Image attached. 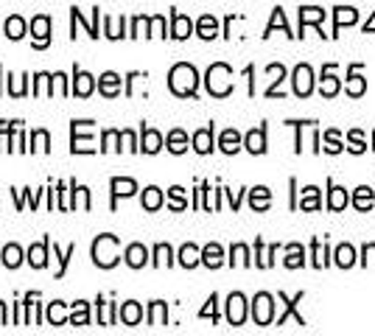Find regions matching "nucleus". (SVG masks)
Listing matches in <instances>:
<instances>
[{
    "instance_id": "obj_37",
    "label": "nucleus",
    "mask_w": 375,
    "mask_h": 336,
    "mask_svg": "<svg viewBox=\"0 0 375 336\" xmlns=\"http://www.w3.org/2000/svg\"><path fill=\"white\" fill-rule=\"evenodd\" d=\"M232 264H249V261H246V247H244V244L232 247Z\"/></svg>"
},
{
    "instance_id": "obj_20",
    "label": "nucleus",
    "mask_w": 375,
    "mask_h": 336,
    "mask_svg": "<svg viewBox=\"0 0 375 336\" xmlns=\"http://www.w3.org/2000/svg\"><path fill=\"white\" fill-rule=\"evenodd\" d=\"M202 261H204L210 269L221 267V247H218V244H210V247H204V250H202Z\"/></svg>"
},
{
    "instance_id": "obj_29",
    "label": "nucleus",
    "mask_w": 375,
    "mask_h": 336,
    "mask_svg": "<svg viewBox=\"0 0 375 336\" xmlns=\"http://www.w3.org/2000/svg\"><path fill=\"white\" fill-rule=\"evenodd\" d=\"M336 90H339V84H336V76L325 70V79H322V93H325V95H334Z\"/></svg>"
},
{
    "instance_id": "obj_1",
    "label": "nucleus",
    "mask_w": 375,
    "mask_h": 336,
    "mask_svg": "<svg viewBox=\"0 0 375 336\" xmlns=\"http://www.w3.org/2000/svg\"><path fill=\"white\" fill-rule=\"evenodd\" d=\"M93 261L104 269L118 264V238L115 236H98L93 244Z\"/></svg>"
},
{
    "instance_id": "obj_19",
    "label": "nucleus",
    "mask_w": 375,
    "mask_h": 336,
    "mask_svg": "<svg viewBox=\"0 0 375 336\" xmlns=\"http://www.w3.org/2000/svg\"><path fill=\"white\" fill-rule=\"evenodd\" d=\"M163 205V191L160 188H146L143 191V208L146 210H157Z\"/></svg>"
},
{
    "instance_id": "obj_12",
    "label": "nucleus",
    "mask_w": 375,
    "mask_h": 336,
    "mask_svg": "<svg viewBox=\"0 0 375 336\" xmlns=\"http://www.w3.org/2000/svg\"><path fill=\"white\" fill-rule=\"evenodd\" d=\"M146 258H149V253H146V247H140V244H132V247L126 250V264H129L132 269H140V267L146 264Z\"/></svg>"
},
{
    "instance_id": "obj_27",
    "label": "nucleus",
    "mask_w": 375,
    "mask_h": 336,
    "mask_svg": "<svg viewBox=\"0 0 375 336\" xmlns=\"http://www.w3.org/2000/svg\"><path fill=\"white\" fill-rule=\"evenodd\" d=\"M199 36H204V39L216 36V20L213 17H202L199 20Z\"/></svg>"
},
{
    "instance_id": "obj_17",
    "label": "nucleus",
    "mask_w": 375,
    "mask_h": 336,
    "mask_svg": "<svg viewBox=\"0 0 375 336\" xmlns=\"http://www.w3.org/2000/svg\"><path fill=\"white\" fill-rule=\"evenodd\" d=\"M140 317H143V311H140L138 303H126V306H121V320H124L126 325H138Z\"/></svg>"
},
{
    "instance_id": "obj_15",
    "label": "nucleus",
    "mask_w": 375,
    "mask_h": 336,
    "mask_svg": "<svg viewBox=\"0 0 375 336\" xmlns=\"http://www.w3.org/2000/svg\"><path fill=\"white\" fill-rule=\"evenodd\" d=\"M138 191V182L135 180H112V196L118 199V196H132Z\"/></svg>"
},
{
    "instance_id": "obj_10",
    "label": "nucleus",
    "mask_w": 375,
    "mask_h": 336,
    "mask_svg": "<svg viewBox=\"0 0 375 336\" xmlns=\"http://www.w3.org/2000/svg\"><path fill=\"white\" fill-rule=\"evenodd\" d=\"M193 149H196L199 154H207V152L213 149V126H210V129H199V132L193 135Z\"/></svg>"
},
{
    "instance_id": "obj_28",
    "label": "nucleus",
    "mask_w": 375,
    "mask_h": 336,
    "mask_svg": "<svg viewBox=\"0 0 375 336\" xmlns=\"http://www.w3.org/2000/svg\"><path fill=\"white\" fill-rule=\"evenodd\" d=\"M266 205H269V191L266 188H255L252 191V208L255 210H263Z\"/></svg>"
},
{
    "instance_id": "obj_9",
    "label": "nucleus",
    "mask_w": 375,
    "mask_h": 336,
    "mask_svg": "<svg viewBox=\"0 0 375 336\" xmlns=\"http://www.w3.org/2000/svg\"><path fill=\"white\" fill-rule=\"evenodd\" d=\"M93 87H96L93 76H90V73H84V70H76V84H73V93L84 98V95H90V93H93Z\"/></svg>"
},
{
    "instance_id": "obj_22",
    "label": "nucleus",
    "mask_w": 375,
    "mask_h": 336,
    "mask_svg": "<svg viewBox=\"0 0 375 336\" xmlns=\"http://www.w3.org/2000/svg\"><path fill=\"white\" fill-rule=\"evenodd\" d=\"M199 258H202V253H199L193 244H185V247H183V253H180V264L188 267V269H190V267H196V264H199Z\"/></svg>"
},
{
    "instance_id": "obj_34",
    "label": "nucleus",
    "mask_w": 375,
    "mask_h": 336,
    "mask_svg": "<svg viewBox=\"0 0 375 336\" xmlns=\"http://www.w3.org/2000/svg\"><path fill=\"white\" fill-rule=\"evenodd\" d=\"M370 199H373V191H370V188H359V194H356V205H359V208H367Z\"/></svg>"
},
{
    "instance_id": "obj_14",
    "label": "nucleus",
    "mask_w": 375,
    "mask_h": 336,
    "mask_svg": "<svg viewBox=\"0 0 375 336\" xmlns=\"http://www.w3.org/2000/svg\"><path fill=\"white\" fill-rule=\"evenodd\" d=\"M3 31H6V36H11V39H20V36L25 34V20L14 14V17H8V20H6Z\"/></svg>"
},
{
    "instance_id": "obj_38",
    "label": "nucleus",
    "mask_w": 375,
    "mask_h": 336,
    "mask_svg": "<svg viewBox=\"0 0 375 336\" xmlns=\"http://www.w3.org/2000/svg\"><path fill=\"white\" fill-rule=\"evenodd\" d=\"M308 194L303 196V208H317L320 202H317V188H305Z\"/></svg>"
},
{
    "instance_id": "obj_36",
    "label": "nucleus",
    "mask_w": 375,
    "mask_h": 336,
    "mask_svg": "<svg viewBox=\"0 0 375 336\" xmlns=\"http://www.w3.org/2000/svg\"><path fill=\"white\" fill-rule=\"evenodd\" d=\"M345 202H348V194H345L342 188H334V194H331V205H334V208H342Z\"/></svg>"
},
{
    "instance_id": "obj_25",
    "label": "nucleus",
    "mask_w": 375,
    "mask_h": 336,
    "mask_svg": "<svg viewBox=\"0 0 375 336\" xmlns=\"http://www.w3.org/2000/svg\"><path fill=\"white\" fill-rule=\"evenodd\" d=\"M48 320H51L53 325H65V303H51Z\"/></svg>"
},
{
    "instance_id": "obj_8",
    "label": "nucleus",
    "mask_w": 375,
    "mask_h": 336,
    "mask_svg": "<svg viewBox=\"0 0 375 336\" xmlns=\"http://www.w3.org/2000/svg\"><path fill=\"white\" fill-rule=\"evenodd\" d=\"M98 87H101V93L104 95H118L121 93V76L118 73H104L101 79H98Z\"/></svg>"
},
{
    "instance_id": "obj_33",
    "label": "nucleus",
    "mask_w": 375,
    "mask_h": 336,
    "mask_svg": "<svg viewBox=\"0 0 375 336\" xmlns=\"http://www.w3.org/2000/svg\"><path fill=\"white\" fill-rule=\"evenodd\" d=\"M336 258H339V267H350L353 264V250L350 247H339Z\"/></svg>"
},
{
    "instance_id": "obj_42",
    "label": "nucleus",
    "mask_w": 375,
    "mask_h": 336,
    "mask_svg": "<svg viewBox=\"0 0 375 336\" xmlns=\"http://www.w3.org/2000/svg\"><path fill=\"white\" fill-rule=\"evenodd\" d=\"M0 325H6V306L0 303Z\"/></svg>"
},
{
    "instance_id": "obj_26",
    "label": "nucleus",
    "mask_w": 375,
    "mask_h": 336,
    "mask_svg": "<svg viewBox=\"0 0 375 336\" xmlns=\"http://www.w3.org/2000/svg\"><path fill=\"white\" fill-rule=\"evenodd\" d=\"M70 323H73V325H87V323H90V317H87V303H76V306H73Z\"/></svg>"
},
{
    "instance_id": "obj_18",
    "label": "nucleus",
    "mask_w": 375,
    "mask_h": 336,
    "mask_svg": "<svg viewBox=\"0 0 375 336\" xmlns=\"http://www.w3.org/2000/svg\"><path fill=\"white\" fill-rule=\"evenodd\" d=\"M246 149H249V152H255V154H261V152L266 149V137H263V129H252V132L246 135Z\"/></svg>"
},
{
    "instance_id": "obj_31",
    "label": "nucleus",
    "mask_w": 375,
    "mask_h": 336,
    "mask_svg": "<svg viewBox=\"0 0 375 336\" xmlns=\"http://www.w3.org/2000/svg\"><path fill=\"white\" fill-rule=\"evenodd\" d=\"M154 264H157V267H163V264L169 267V264H171V250H169V244H160V247H157V261H154Z\"/></svg>"
},
{
    "instance_id": "obj_32",
    "label": "nucleus",
    "mask_w": 375,
    "mask_h": 336,
    "mask_svg": "<svg viewBox=\"0 0 375 336\" xmlns=\"http://www.w3.org/2000/svg\"><path fill=\"white\" fill-rule=\"evenodd\" d=\"M34 143L37 146H31V149H37V152H48V132H34Z\"/></svg>"
},
{
    "instance_id": "obj_5",
    "label": "nucleus",
    "mask_w": 375,
    "mask_h": 336,
    "mask_svg": "<svg viewBox=\"0 0 375 336\" xmlns=\"http://www.w3.org/2000/svg\"><path fill=\"white\" fill-rule=\"evenodd\" d=\"M31 31H34V45L37 48H45L48 45V31H51V20L45 17V14H39V17H34L31 20Z\"/></svg>"
},
{
    "instance_id": "obj_4",
    "label": "nucleus",
    "mask_w": 375,
    "mask_h": 336,
    "mask_svg": "<svg viewBox=\"0 0 375 336\" xmlns=\"http://www.w3.org/2000/svg\"><path fill=\"white\" fill-rule=\"evenodd\" d=\"M272 309H275V303H272V297L269 295H258L255 297V323L258 325H269L272 323Z\"/></svg>"
},
{
    "instance_id": "obj_7",
    "label": "nucleus",
    "mask_w": 375,
    "mask_h": 336,
    "mask_svg": "<svg viewBox=\"0 0 375 336\" xmlns=\"http://www.w3.org/2000/svg\"><path fill=\"white\" fill-rule=\"evenodd\" d=\"M227 317H230L232 325H241L244 323V297L241 295H232L227 300Z\"/></svg>"
},
{
    "instance_id": "obj_41",
    "label": "nucleus",
    "mask_w": 375,
    "mask_h": 336,
    "mask_svg": "<svg viewBox=\"0 0 375 336\" xmlns=\"http://www.w3.org/2000/svg\"><path fill=\"white\" fill-rule=\"evenodd\" d=\"M325 143H328V149H331V152H339V149H342V146H339V140H336V135H334V132H331V135H325Z\"/></svg>"
},
{
    "instance_id": "obj_40",
    "label": "nucleus",
    "mask_w": 375,
    "mask_h": 336,
    "mask_svg": "<svg viewBox=\"0 0 375 336\" xmlns=\"http://www.w3.org/2000/svg\"><path fill=\"white\" fill-rule=\"evenodd\" d=\"M171 199H174V208H185V199H183V188H171Z\"/></svg>"
},
{
    "instance_id": "obj_35",
    "label": "nucleus",
    "mask_w": 375,
    "mask_h": 336,
    "mask_svg": "<svg viewBox=\"0 0 375 336\" xmlns=\"http://www.w3.org/2000/svg\"><path fill=\"white\" fill-rule=\"evenodd\" d=\"M353 20H356V11H353V8H339V14H336V22H339V25L353 22Z\"/></svg>"
},
{
    "instance_id": "obj_23",
    "label": "nucleus",
    "mask_w": 375,
    "mask_h": 336,
    "mask_svg": "<svg viewBox=\"0 0 375 336\" xmlns=\"http://www.w3.org/2000/svg\"><path fill=\"white\" fill-rule=\"evenodd\" d=\"M238 143H241V137H238V132H235V129H227V132L221 135V149H224L227 154L238 152Z\"/></svg>"
},
{
    "instance_id": "obj_13",
    "label": "nucleus",
    "mask_w": 375,
    "mask_h": 336,
    "mask_svg": "<svg viewBox=\"0 0 375 336\" xmlns=\"http://www.w3.org/2000/svg\"><path fill=\"white\" fill-rule=\"evenodd\" d=\"M171 20H174V28H171V36H177V39H185L190 36V20H188L185 14H171Z\"/></svg>"
},
{
    "instance_id": "obj_11",
    "label": "nucleus",
    "mask_w": 375,
    "mask_h": 336,
    "mask_svg": "<svg viewBox=\"0 0 375 336\" xmlns=\"http://www.w3.org/2000/svg\"><path fill=\"white\" fill-rule=\"evenodd\" d=\"M28 261H31V267H37V269H42V267L48 264V238H45L42 244H37V247L28 250Z\"/></svg>"
},
{
    "instance_id": "obj_30",
    "label": "nucleus",
    "mask_w": 375,
    "mask_h": 336,
    "mask_svg": "<svg viewBox=\"0 0 375 336\" xmlns=\"http://www.w3.org/2000/svg\"><path fill=\"white\" fill-rule=\"evenodd\" d=\"M163 317H166V303H152V325H163Z\"/></svg>"
},
{
    "instance_id": "obj_6",
    "label": "nucleus",
    "mask_w": 375,
    "mask_h": 336,
    "mask_svg": "<svg viewBox=\"0 0 375 336\" xmlns=\"http://www.w3.org/2000/svg\"><path fill=\"white\" fill-rule=\"evenodd\" d=\"M314 73H311V67L308 65H300L297 70H294V90H297V95H308L311 93V87H314Z\"/></svg>"
},
{
    "instance_id": "obj_21",
    "label": "nucleus",
    "mask_w": 375,
    "mask_h": 336,
    "mask_svg": "<svg viewBox=\"0 0 375 336\" xmlns=\"http://www.w3.org/2000/svg\"><path fill=\"white\" fill-rule=\"evenodd\" d=\"M20 261H22L20 247H17V244H8V247L3 250V264H6L8 269H14V267H20Z\"/></svg>"
},
{
    "instance_id": "obj_2",
    "label": "nucleus",
    "mask_w": 375,
    "mask_h": 336,
    "mask_svg": "<svg viewBox=\"0 0 375 336\" xmlns=\"http://www.w3.org/2000/svg\"><path fill=\"white\" fill-rule=\"evenodd\" d=\"M169 84L177 95H190L196 90V70L190 65H177L169 76Z\"/></svg>"
},
{
    "instance_id": "obj_24",
    "label": "nucleus",
    "mask_w": 375,
    "mask_h": 336,
    "mask_svg": "<svg viewBox=\"0 0 375 336\" xmlns=\"http://www.w3.org/2000/svg\"><path fill=\"white\" fill-rule=\"evenodd\" d=\"M188 137H185V132H180V129H174L171 135H169V149L174 152V154H180V152H185L188 146Z\"/></svg>"
},
{
    "instance_id": "obj_16",
    "label": "nucleus",
    "mask_w": 375,
    "mask_h": 336,
    "mask_svg": "<svg viewBox=\"0 0 375 336\" xmlns=\"http://www.w3.org/2000/svg\"><path fill=\"white\" fill-rule=\"evenodd\" d=\"M160 146H163L160 132H154V129H143V152L154 154V152H160Z\"/></svg>"
},
{
    "instance_id": "obj_39",
    "label": "nucleus",
    "mask_w": 375,
    "mask_h": 336,
    "mask_svg": "<svg viewBox=\"0 0 375 336\" xmlns=\"http://www.w3.org/2000/svg\"><path fill=\"white\" fill-rule=\"evenodd\" d=\"M286 264H289V267H300V264H303V250H300V247H291V255H289Z\"/></svg>"
},
{
    "instance_id": "obj_3",
    "label": "nucleus",
    "mask_w": 375,
    "mask_h": 336,
    "mask_svg": "<svg viewBox=\"0 0 375 336\" xmlns=\"http://www.w3.org/2000/svg\"><path fill=\"white\" fill-rule=\"evenodd\" d=\"M230 76H232V70H230L227 65H213V67L207 70V90H210L213 95H227L230 87H232Z\"/></svg>"
}]
</instances>
